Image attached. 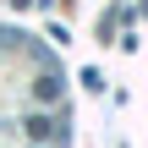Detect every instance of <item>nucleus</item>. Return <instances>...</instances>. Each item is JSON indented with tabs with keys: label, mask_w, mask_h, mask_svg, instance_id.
<instances>
[{
	"label": "nucleus",
	"mask_w": 148,
	"mask_h": 148,
	"mask_svg": "<svg viewBox=\"0 0 148 148\" xmlns=\"http://www.w3.org/2000/svg\"><path fill=\"white\" fill-rule=\"evenodd\" d=\"M33 99H38V104H55V99H60V77H55V71H38V82H33Z\"/></svg>",
	"instance_id": "1"
}]
</instances>
